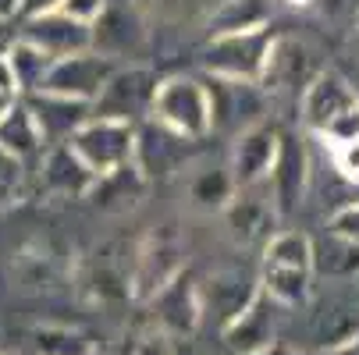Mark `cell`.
I'll return each mask as SVG.
<instances>
[{
  "instance_id": "1",
  "label": "cell",
  "mask_w": 359,
  "mask_h": 355,
  "mask_svg": "<svg viewBox=\"0 0 359 355\" xmlns=\"http://www.w3.org/2000/svg\"><path fill=\"white\" fill-rule=\"evenodd\" d=\"M299 114L306 132H313L324 146L359 139V92L334 68H324L306 85L299 96Z\"/></svg>"
},
{
  "instance_id": "2",
  "label": "cell",
  "mask_w": 359,
  "mask_h": 355,
  "mask_svg": "<svg viewBox=\"0 0 359 355\" xmlns=\"http://www.w3.org/2000/svg\"><path fill=\"white\" fill-rule=\"evenodd\" d=\"M256 281L281 309L306 306L313 291V238L306 231H274L264 245V267Z\"/></svg>"
},
{
  "instance_id": "3",
  "label": "cell",
  "mask_w": 359,
  "mask_h": 355,
  "mask_svg": "<svg viewBox=\"0 0 359 355\" xmlns=\"http://www.w3.org/2000/svg\"><path fill=\"white\" fill-rule=\"evenodd\" d=\"M185 270V242L171 224L153 228L132 256L128 288L135 302H149L161 288H168Z\"/></svg>"
},
{
  "instance_id": "4",
  "label": "cell",
  "mask_w": 359,
  "mask_h": 355,
  "mask_svg": "<svg viewBox=\"0 0 359 355\" xmlns=\"http://www.w3.org/2000/svg\"><path fill=\"white\" fill-rule=\"evenodd\" d=\"M149 121L164 125L168 132L182 139H207L210 135V96L207 85H199L196 78H168L157 85L149 104Z\"/></svg>"
},
{
  "instance_id": "5",
  "label": "cell",
  "mask_w": 359,
  "mask_h": 355,
  "mask_svg": "<svg viewBox=\"0 0 359 355\" xmlns=\"http://www.w3.org/2000/svg\"><path fill=\"white\" fill-rule=\"evenodd\" d=\"M68 146L96 178H107V174L132 164L135 125L132 121H114V118H89L68 139Z\"/></svg>"
},
{
  "instance_id": "6",
  "label": "cell",
  "mask_w": 359,
  "mask_h": 355,
  "mask_svg": "<svg viewBox=\"0 0 359 355\" xmlns=\"http://www.w3.org/2000/svg\"><path fill=\"white\" fill-rule=\"evenodd\" d=\"M324 71L320 54L313 50V43H306L302 36H274L271 50H267V64L260 75L264 92L274 96H302L317 75Z\"/></svg>"
},
{
  "instance_id": "7",
  "label": "cell",
  "mask_w": 359,
  "mask_h": 355,
  "mask_svg": "<svg viewBox=\"0 0 359 355\" xmlns=\"http://www.w3.org/2000/svg\"><path fill=\"white\" fill-rule=\"evenodd\" d=\"M274 32L271 29H252V32H231V36H210L203 50L199 64L214 78H238V82H260L267 50Z\"/></svg>"
},
{
  "instance_id": "8",
  "label": "cell",
  "mask_w": 359,
  "mask_h": 355,
  "mask_svg": "<svg viewBox=\"0 0 359 355\" xmlns=\"http://www.w3.org/2000/svg\"><path fill=\"white\" fill-rule=\"evenodd\" d=\"M221 214H224V231L235 245H267L281 217L267 181L235 188V195L224 202Z\"/></svg>"
},
{
  "instance_id": "9",
  "label": "cell",
  "mask_w": 359,
  "mask_h": 355,
  "mask_svg": "<svg viewBox=\"0 0 359 355\" xmlns=\"http://www.w3.org/2000/svg\"><path fill=\"white\" fill-rule=\"evenodd\" d=\"M210 96V132H228L238 135L249 125L264 121L271 96L264 92L260 82H238V78H214V85L207 89Z\"/></svg>"
},
{
  "instance_id": "10",
  "label": "cell",
  "mask_w": 359,
  "mask_h": 355,
  "mask_svg": "<svg viewBox=\"0 0 359 355\" xmlns=\"http://www.w3.org/2000/svg\"><path fill=\"white\" fill-rule=\"evenodd\" d=\"M278 327H281V306L264 288H256V295L221 327V337L235 355H260L278 344Z\"/></svg>"
},
{
  "instance_id": "11",
  "label": "cell",
  "mask_w": 359,
  "mask_h": 355,
  "mask_svg": "<svg viewBox=\"0 0 359 355\" xmlns=\"http://www.w3.org/2000/svg\"><path fill=\"white\" fill-rule=\"evenodd\" d=\"M118 71L114 57L107 54H72V57H57L50 64L46 78H43V92H57V96H72V99H82V104H93L100 96V89L107 85V78ZM36 89V92H39Z\"/></svg>"
},
{
  "instance_id": "12",
  "label": "cell",
  "mask_w": 359,
  "mask_h": 355,
  "mask_svg": "<svg viewBox=\"0 0 359 355\" xmlns=\"http://www.w3.org/2000/svg\"><path fill=\"white\" fill-rule=\"evenodd\" d=\"M157 75L149 68H118L107 85L93 99V118H114V121H135L149 114L153 92H157Z\"/></svg>"
},
{
  "instance_id": "13",
  "label": "cell",
  "mask_w": 359,
  "mask_h": 355,
  "mask_svg": "<svg viewBox=\"0 0 359 355\" xmlns=\"http://www.w3.org/2000/svg\"><path fill=\"white\" fill-rule=\"evenodd\" d=\"M281 125L264 118L249 125L245 132L235 135V146H231V178H235V188L242 185H256V181H267L274 160H278V149H281Z\"/></svg>"
},
{
  "instance_id": "14",
  "label": "cell",
  "mask_w": 359,
  "mask_h": 355,
  "mask_svg": "<svg viewBox=\"0 0 359 355\" xmlns=\"http://www.w3.org/2000/svg\"><path fill=\"white\" fill-rule=\"evenodd\" d=\"M189 149H192V139H182V135L168 132L164 125H157V121H146L142 128H135L132 167L139 171L142 181L168 178L189 160Z\"/></svg>"
},
{
  "instance_id": "15",
  "label": "cell",
  "mask_w": 359,
  "mask_h": 355,
  "mask_svg": "<svg viewBox=\"0 0 359 355\" xmlns=\"http://www.w3.org/2000/svg\"><path fill=\"white\" fill-rule=\"evenodd\" d=\"M153 306V327H161L164 334L171 337H185L199 327L203 320V295H199V284L182 270L168 288H161L157 295L149 298Z\"/></svg>"
},
{
  "instance_id": "16",
  "label": "cell",
  "mask_w": 359,
  "mask_h": 355,
  "mask_svg": "<svg viewBox=\"0 0 359 355\" xmlns=\"http://www.w3.org/2000/svg\"><path fill=\"white\" fill-rule=\"evenodd\" d=\"M310 153H306V146L295 139V135H281V149H278V160L267 174V188L274 195V207L278 214H292L302 195H306V185H310Z\"/></svg>"
},
{
  "instance_id": "17",
  "label": "cell",
  "mask_w": 359,
  "mask_h": 355,
  "mask_svg": "<svg viewBox=\"0 0 359 355\" xmlns=\"http://www.w3.org/2000/svg\"><path fill=\"white\" fill-rule=\"evenodd\" d=\"M32 46L46 50L50 57H72V54H82V50L93 46V25L89 22H79L65 11H43V15H32V22L25 25V36Z\"/></svg>"
},
{
  "instance_id": "18",
  "label": "cell",
  "mask_w": 359,
  "mask_h": 355,
  "mask_svg": "<svg viewBox=\"0 0 359 355\" xmlns=\"http://www.w3.org/2000/svg\"><path fill=\"white\" fill-rule=\"evenodd\" d=\"M29 114L43 135L46 146H57V142H68L89 118H93V107L82 104V99H72V96H57V92H32L29 99Z\"/></svg>"
},
{
  "instance_id": "19",
  "label": "cell",
  "mask_w": 359,
  "mask_h": 355,
  "mask_svg": "<svg viewBox=\"0 0 359 355\" xmlns=\"http://www.w3.org/2000/svg\"><path fill=\"white\" fill-rule=\"evenodd\" d=\"M39 178L50 192H57V195H82L96 185V174L72 153L68 142L46 146V153L39 157Z\"/></svg>"
},
{
  "instance_id": "20",
  "label": "cell",
  "mask_w": 359,
  "mask_h": 355,
  "mask_svg": "<svg viewBox=\"0 0 359 355\" xmlns=\"http://www.w3.org/2000/svg\"><path fill=\"white\" fill-rule=\"evenodd\" d=\"M313 277L327 281H355L359 277V242L327 231L313 238Z\"/></svg>"
},
{
  "instance_id": "21",
  "label": "cell",
  "mask_w": 359,
  "mask_h": 355,
  "mask_svg": "<svg viewBox=\"0 0 359 355\" xmlns=\"http://www.w3.org/2000/svg\"><path fill=\"white\" fill-rule=\"evenodd\" d=\"M0 146L22 164H39V157L46 153V142L29 114L25 104H15L4 118H0Z\"/></svg>"
},
{
  "instance_id": "22",
  "label": "cell",
  "mask_w": 359,
  "mask_h": 355,
  "mask_svg": "<svg viewBox=\"0 0 359 355\" xmlns=\"http://www.w3.org/2000/svg\"><path fill=\"white\" fill-rule=\"evenodd\" d=\"M274 18V0H221L210 15V36L267 29Z\"/></svg>"
},
{
  "instance_id": "23",
  "label": "cell",
  "mask_w": 359,
  "mask_h": 355,
  "mask_svg": "<svg viewBox=\"0 0 359 355\" xmlns=\"http://www.w3.org/2000/svg\"><path fill=\"white\" fill-rule=\"evenodd\" d=\"M4 57H8V64H11V75H15L18 89H25V92H36V89L43 85L50 64H54V57H50L46 50L32 46L29 39H18V43L11 46V54H4Z\"/></svg>"
},
{
  "instance_id": "24",
  "label": "cell",
  "mask_w": 359,
  "mask_h": 355,
  "mask_svg": "<svg viewBox=\"0 0 359 355\" xmlns=\"http://www.w3.org/2000/svg\"><path fill=\"white\" fill-rule=\"evenodd\" d=\"M189 195L199 210H224V202L235 195V178L228 167H214V171H199L189 185Z\"/></svg>"
},
{
  "instance_id": "25",
  "label": "cell",
  "mask_w": 359,
  "mask_h": 355,
  "mask_svg": "<svg viewBox=\"0 0 359 355\" xmlns=\"http://www.w3.org/2000/svg\"><path fill=\"white\" fill-rule=\"evenodd\" d=\"M29 351L32 355H93L89 341L65 327H43V330L29 334Z\"/></svg>"
},
{
  "instance_id": "26",
  "label": "cell",
  "mask_w": 359,
  "mask_h": 355,
  "mask_svg": "<svg viewBox=\"0 0 359 355\" xmlns=\"http://www.w3.org/2000/svg\"><path fill=\"white\" fill-rule=\"evenodd\" d=\"M22 188H25V164L15 160L4 146H0V210L15 207L22 199Z\"/></svg>"
},
{
  "instance_id": "27",
  "label": "cell",
  "mask_w": 359,
  "mask_h": 355,
  "mask_svg": "<svg viewBox=\"0 0 359 355\" xmlns=\"http://www.w3.org/2000/svg\"><path fill=\"white\" fill-rule=\"evenodd\" d=\"M324 149H327V157H331L334 174H338L345 185L359 188V139H352V142H334V146H324Z\"/></svg>"
},
{
  "instance_id": "28",
  "label": "cell",
  "mask_w": 359,
  "mask_h": 355,
  "mask_svg": "<svg viewBox=\"0 0 359 355\" xmlns=\"http://www.w3.org/2000/svg\"><path fill=\"white\" fill-rule=\"evenodd\" d=\"M128 355H178V344L171 334H164L161 327H146L135 334V341L128 344Z\"/></svg>"
},
{
  "instance_id": "29",
  "label": "cell",
  "mask_w": 359,
  "mask_h": 355,
  "mask_svg": "<svg viewBox=\"0 0 359 355\" xmlns=\"http://www.w3.org/2000/svg\"><path fill=\"white\" fill-rule=\"evenodd\" d=\"M327 231H334V235H341V238H352V242H359V199L345 202V207H338V210L331 214V221H327Z\"/></svg>"
},
{
  "instance_id": "30",
  "label": "cell",
  "mask_w": 359,
  "mask_h": 355,
  "mask_svg": "<svg viewBox=\"0 0 359 355\" xmlns=\"http://www.w3.org/2000/svg\"><path fill=\"white\" fill-rule=\"evenodd\" d=\"M313 4H320L331 22H345L352 29L359 25V0H313Z\"/></svg>"
},
{
  "instance_id": "31",
  "label": "cell",
  "mask_w": 359,
  "mask_h": 355,
  "mask_svg": "<svg viewBox=\"0 0 359 355\" xmlns=\"http://www.w3.org/2000/svg\"><path fill=\"white\" fill-rule=\"evenodd\" d=\"M18 82H15V75H11V64H8V57L0 54V118H4L15 104H18Z\"/></svg>"
},
{
  "instance_id": "32",
  "label": "cell",
  "mask_w": 359,
  "mask_h": 355,
  "mask_svg": "<svg viewBox=\"0 0 359 355\" xmlns=\"http://www.w3.org/2000/svg\"><path fill=\"white\" fill-rule=\"evenodd\" d=\"M57 11H65V15H72V18L93 25V18L104 11V0H61V8H57Z\"/></svg>"
},
{
  "instance_id": "33",
  "label": "cell",
  "mask_w": 359,
  "mask_h": 355,
  "mask_svg": "<svg viewBox=\"0 0 359 355\" xmlns=\"http://www.w3.org/2000/svg\"><path fill=\"white\" fill-rule=\"evenodd\" d=\"M317 355H359V330H355L352 337H345V341H338V344L317 351Z\"/></svg>"
},
{
  "instance_id": "34",
  "label": "cell",
  "mask_w": 359,
  "mask_h": 355,
  "mask_svg": "<svg viewBox=\"0 0 359 355\" xmlns=\"http://www.w3.org/2000/svg\"><path fill=\"white\" fill-rule=\"evenodd\" d=\"M22 8H25V11H32V15H43V11L61 8V0H22Z\"/></svg>"
},
{
  "instance_id": "35",
  "label": "cell",
  "mask_w": 359,
  "mask_h": 355,
  "mask_svg": "<svg viewBox=\"0 0 359 355\" xmlns=\"http://www.w3.org/2000/svg\"><path fill=\"white\" fill-rule=\"evenodd\" d=\"M260 355H295V351H292V348H285V344L278 341L274 348H267V351H260Z\"/></svg>"
},
{
  "instance_id": "36",
  "label": "cell",
  "mask_w": 359,
  "mask_h": 355,
  "mask_svg": "<svg viewBox=\"0 0 359 355\" xmlns=\"http://www.w3.org/2000/svg\"><path fill=\"white\" fill-rule=\"evenodd\" d=\"M288 4H295V8H310L313 0H288Z\"/></svg>"
},
{
  "instance_id": "37",
  "label": "cell",
  "mask_w": 359,
  "mask_h": 355,
  "mask_svg": "<svg viewBox=\"0 0 359 355\" xmlns=\"http://www.w3.org/2000/svg\"><path fill=\"white\" fill-rule=\"evenodd\" d=\"M352 50L359 54V25H355V36H352Z\"/></svg>"
},
{
  "instance_id": "38",
  "label": "cell",
  "mask_w": 359,
  "mask_h": 355,
  "mask_svg": "<svg viewBox=\"0 0 359 355\" xmlns=\"http://www.w3.org/2000/svg\"><path fill=\"white\" fill-rule=\"evenodd\" d=\"M0 355H4V351H0Z\"/></svg>"
}]
</instances>
